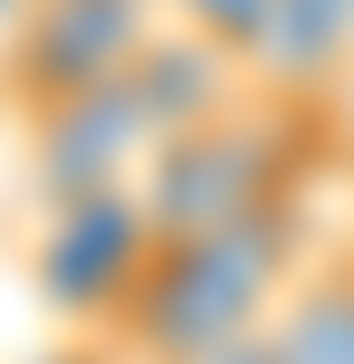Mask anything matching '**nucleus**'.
<instances>
[{"mask_svg": "<svg viewBox=\"0 0 354 364\" xmlns=\"http://www.w3.org/2000/svg\"><path fill=\"white\" fill-rule=\"evenodd\" d=\"M306 259H316L306 250V201L153 240L125 307L106 316V355H230V346H259Z\"/></svg>", "mask_w": 354, "mask_h": 364, "instance_id": "nucleus-1", "label": "nucleus"}, {"mask_svg": "<svg viewBox=\"0 0 354 364\" xmlns=\"http://www.w3.org/2000/svg\"><path fill=\"white\" fill-rule=\"evenodd\" d=\"M316 164H326L316 115H297V106H278V96L240 87L230 106L192 115L182 134L153 144L134 201H144L153 240H182V230H221V220L306 201V173H316Z\"/></svg>", "mask_w": 354, "mask_h": 364, "instance_id": "nucleus-2", "label": "nucleus"}, {"mask_svg": "<svg viewBox=\"0 0 354 364\" xmlns=\"http://www.w3.org/2000/svg\"><path fill=\"white\" fill-rule=\"evenodd\" d=\"M316 134H326V164L354 182V77H345L336 96H326V106H316Z\"/></svg>", "mask_w": 354, "mask_h": 364, "instance_id": "nucleus-7", "label": "nucleus"}, {"mask_svg": "<svg viewBox=\"0 0 354 364\" xmlns=\"http://www.w3.org/2000/svg\"><path fill=\"white\" fill-rule=\"evenodd\" d=\"M259 364H354V250H316L278 297Z\"/></svg>", "mask_w": 354, "mask_h": 364, "instance_id": "nucleus-5", "label": "nucleus"}, {"mask_svg": "<svg viewBox=\"0 0 354 364\" xmlns=\"http://www.w3.org/2000/svg\"><path fill=\"white\" fill-rule=\"evenodd\" d=\"M96 364H259V346H230V355H96Z\"/></svg>", "mask_w": 354, "mask_h": 364, "instance_id": "nucleus-8", "label": "nucleus"}, {"mask_svg": "<svg viewBox=\"0 0 354 364\" xmlns=\"http://www.w3.org/2000/svg\"><path fill=\"white\" fill-rule=\"evenodd\" d=\"M240 77L259 96H278V106L316 115L326 96L354 77V0H268Z\"/></svg>", "mask_w": 354, "mask_h": 364, "instance_id": "nucleus-4", "label": "nucleus"}, {"mask_svg": "<svg viewBox=\"0 0 354 364\" xmlns=\"http://www.w3.org/2000/svg\"><path fill=\"white\" fill-rule=\"evenodd\" d=\"M163 19H172V29H192V38H211L221 58H240V68H249V38H259L268 0H163Z\"/></svg>", "mask_w": 354, "mask_h": 364, "instance_id": "nucleus-6", "label": "nucleus"}, {"mask_svg": "<svg viewBox=\"0 0 354 364\" xmlns=\"http://www.w3.org/2000/svg\"><path fill=\"white\" fill-rule=\"evenodd\" d=\"M163 29V0H19L10 38H0V87L19 115L57 106V96L115 87Z\"/></svg>", "mask_w": 354, "mask_h": 364, "instance_id": "nucleus-3", "label": "nucleus"}]
</instances>
